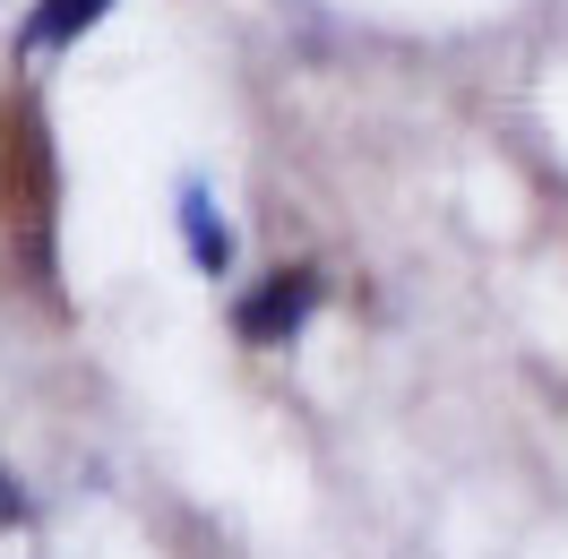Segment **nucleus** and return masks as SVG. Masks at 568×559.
I'll use <instances>...</instances> for the list:
<instances>
[{
    "label": "nucleus",
    "mask_w": 568,
    "mask_h": 559,
    "mask_svg": "<svg viewBox=\"0 0 568 559\" xmlns=\"http://www.w3.org/2000/svg\"><path fill=\"white\" fill-rule=\"evenodd\" d=\"M320 302H327V276H320V267H276L258 293H242L233 327H242V345H293V336L311 327Z\"/></svg>",
    "instance_id": "f257e3e1"
},
{
    "label": "nucleus",
    "mask_w": 568,
    "mask_h": 559,
    "mask_svg": "<svg viewBox=\"0 0 568 559\" xmlns=\"http://www.w3.org/2000/svg\"><path fill=\"white\" fill-rule=\"evenodd\" d=\"M173 224H181V250H190L199 276H233V224L215 215L207 181H181L173 190Z\"/></svg>",
    "instance_id": "f03ea898"
},
{
    "label": "nucleus",
    "mask_w": 568,
    "mask_h": 559,
    "mask_svg": "<svg viewBox=\"0 0 568 559\" xmlns=\"http://www.w3.org/2000/svg\"><path fill=\"white\" fill-rule=\"evenodd\" d=\"M104 9H112V0H43L36 18H27V52H61V43H78Z\"/></svg>",
    "instance_id": "7ed1b4c3"
}]
</instances>
